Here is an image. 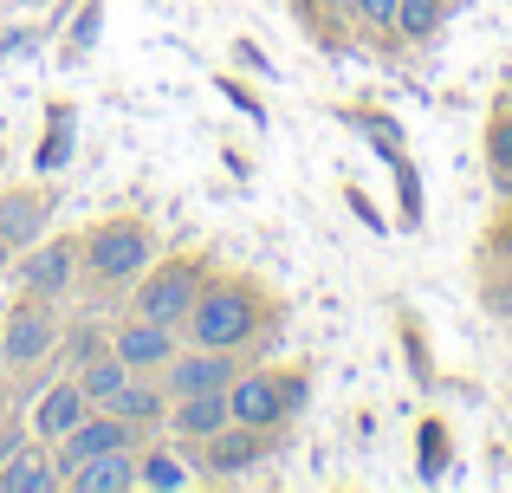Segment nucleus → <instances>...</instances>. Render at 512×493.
I'll return each instance as SVG.
<instances>
[{
    "instance_id": "13",
    "label": "nucleus",
    "mask_w": 512,
    "mask_h": 493,
    "mask_svg": "<svg viewBox=\"0 0 512 493\" xmlns=\"http://www.w3.org/2000/svg\"><path fill=\"white\" fill-rule=\"evenodd\" d=\"M227 422H234L227 390H195V396H175L169 403V429L182 435V442H208V435H221Z\"/></svg>"
},
{
    "instance_id": "21",
    "label": "nucleus",
    "mask_w": 512,
    "mask_h": 493,
    "mask_svg": "<svg viewBox=\"0 0 512 493\" xmlns=\"http://www.w3.org/2000/svg\"><path fill=\"white\" fill-rule=\"evenodd\" d=\"M350 13H357L370 33H396V0H350Z\"/></svg>"
},
{
    "instance_id": "16",
    "label": "nucleus",
    "mask_w": 512,
    "mask_h": 493,
    "mask_svg": "<svg viewBox=\"0 0 512 493\" xmlns=\"http://www.w3.org/2000/svg\"><path fill=\"white\" fill-rule=\"evenodd\" d=\"M104 409H117L124 422L150 429V422H163V416H169V390H163V377H156V383H150V377H130V383H124V390H117Z\"/></svg>"
},
{
    "instance_id": "22",
    "label": "nucleus",
    "mask_w": 512,
    "mask_h": 493,
    "mask_svg": "<svg viewBox=\"0 0 512 493\" xmlns=\"http://www.w3.org/2000/svg\"><path fill=\"white\" fill-rule=\"evenodd\" d=\"M493 169L512 176V124H493Z\"/></svg>"
},
{
    "instance_id": "23",
    "label": "nucleus",
    "mask_w": 512,
    "mask_h": 493,
    "mask_svg": "<svg viewBox=\"0 0 512 493\" xmlns=\"http://www.w3.org/2000/svg\"><path fill=\"white\" fill-rule=\"evenodd\" d=\"M91 39H98V7H85L78 26H72V46H91Z\"/></svg>"
},
{
    "instance_id": "26",
    "label": "nucleus",
    "mask_w": 512,
    "mask_h": 493,
    "mask_svg": "<svg viewBox=\"0 0 512 493\" xmlns=\"http://www.w3.org/2000/svg\"><path fill=\"white\" fill-rule=\"evenodd\" d=\"M0 409H7V390H0Z\"/></svg>"
},
{
    "instance_id": "17",
    "label": "nucleus",
    "mask_w": 512,
    "mask_h": 493,
    "mask_svg": "<svg viewBox=\"0 0 512 493\" xmlns=\"http://www.w3.org/2000/svg\"><path fill=\"white\" fill-rule=\"evenodd\" d=\"M130 377H137V370H130V364H124L117 351H98V357H85V370H78V383H85L91 409H104V403H111V396L124 390Z\"/></svg>"
},
{
    "instance_id": "2",
    "label": "nucleus",
    "mask_w": 512,
    "mask_h": 493,
    "mask_svg": "<svg viewBox=\"0 0 512 493\" xmlns=\"http://www.w3.org/2000/svg\"><path fill=\"white\" fill-rule=\"evenodd\" d=\"M156 260V241L137 215H111L78 241V266L104 286H124V279H143V266Z\"/></svg>"
},
{
    "instance_id": "3",
    "label": "nucleus",
    "mask_w": 512,
    "mask_h": 493,
    "mask_svg": "<svg viewBox=\"0 0 512 493\" xmlns=\"http://www.w3.org/2000/svg\"><path fill=\"white\" fill-rule=\"evenodd\" d=\"M305 403V377H279V370H240L227 383V409H234L240 429H279L286 416H299Z\"/></svg>"
},
{
    "instance_id": "4",
    "label": "nucleus",
    "mask_w": 512,
    "mask_h": 493,
    "mask_svg": "<svg viewBox=\"0 0 512 493\" xmlns=\"http://www.w3.org/2000/svg\"><path fill=\"white\" fill-rule=\"evenodd\" d=\"M201 286H208L201 260H163V266H143V286H137V318H156V325H175V331H182V318L195 312Z\"/></svg>"
},
{
    "instance_id": "25",
    "label": "nucleus",
    "mask_w": 512,
    "mask_h": 493,
    "mask_svg": "<svg viewBox=\"0 0 512 493\" xmlns=\"http://www.w3.org/2000/svg\"><path fill=\"white\" fill-rule=\"evenodd\" d=\"M325 7H338V0H325ZM344 7H350V0H344Z\"/></svg>"
},
{
    "instance_id": "18",
    "label": "nucleus",
    "mask_w": 512,
    "mask_h": 493,
    "mask_svg": "<svg viewBox=\"0 0 512 493\" xmlns=\"http://www.w3.org/2000/svg\"><path fill=\"white\" fill-rule=\"evenodd\" d=\"M441 20H448V0H396V39H409V46L435 39Z\"/></svg>"
},
{
    "instance_id": "6",
    "label": "nucleus",
    "mask_w": 512,
    "mask_h": 493,
    "mask_svg": "<svg viewBox=\"0 0 512 493\" xmlns=\"http://www.w3.org/2000/svg\"><path fill=\"white\" fill-rule=\"evenodd\" d=\"M52 344H59V325H52L46 299H33V305H20V312H7V325H0V364L33 370L39 357H52Z\"/></svg>"
},
{
    "instance_id": "10",
    "label": "nucleus",
    "mask_w": 512,
    "mask_h": 493,
    "mask_svg": "<svg viewBox=\"0 0 512 493\" xmlns=\"http://www.w3.org/2000/svg\"><path fill=\"white\" fill-rule=\"evenodd\" d=\"M111 351L124 357L137 377H156V370H163L169 357L182 351V344H175V325H156V318H130V325H117Z\"/></svg>"
},
{
    "instance_id": "1",
    "label": "nucleus",
    "mask_w": 512,
    "mask_h": 493,
    "mask_svg": "<svg viewBox=\"0 0 512 493\" xmlns=\"http://www.w3.org/2000/svg\"><path fill=\"white\" fill-rule=\"evenodd\" d=\"M260 325H266V299L247 279H214V286H201L195 312L182 318L188 344H208V351H240V344L260 338Z\"/></svg>"
},
{
    "instance_id": "9",
    "label": "nucleus",
    "mask_w": 512,
    "mask_h": 493,
    "mask_svg": "<svg viewBox=\"0 0 512 493\" xmlns=\"http://www.w3.org/2000/svg\"><path fill=\"white\" fill-rule=\"evenodd\" d=\"M85 416H91L85 383H78V377H59V383H46V390H39V409L26 416V429H33L39 442H59V435H72Z\"/></svg>"
},
{
    "instance_id": "7",
    "label": "nucleus",
    "mask_w": 512,
    "mask_h": 493,
    "mask_svg": "<svg viewBox=\"0 0 512 493\" xmlns=\"http://www.w3.org/2000/svg\"><path fill=\"white\" fill-rule=\"evenodd\" d=\"M156 377H163V390L175 403V396H195V390H227V383L240 377V364H234V351H208V344H195V351H175Z\"/></svg>"
},
{
    "instance_id": "19",
    "label": "nucleus",
    "mask_w": 512,
    "mask_h": 493,
    "mask_svg": "<svg viewBox=\"0 0 512 493\" xmlns=\"http://www.w3.org/2000/svg\"><path fill=\"white\" fill-rule=\"evenodd\" d=\"M137 487H156V493H175L188 487V468L169 455V448H150V455H137Z\"/></svg>"
},
{
    "instance_id": "15",
    "label": "nucleus",
    "mask_w": 512,
    "mask_h": 493,
    "mask_svg": "<svg viewBox=\"0 0 512 493\" xmlns=\"http://www.w3.org/2000/svg\"><path fill=\"white\" fill-rule=\"evenodd\" d=\"M65 487L59 461H52V442L46 448H20V455L0 461V493H52Z\"/></svg>"
},
{
    "instance_id": "11",
    "label": "nucleus",
    "mask_w": 512,
    "mask_h": 493,
    "mask_svg": "<svg viewBox=\"0 0 512 493\" xmlns=\"http://www.w3.org/2000/svg\"><path fill=\"white\" fill-rule=\"evenodd\" d=\"M253 461H266V435L260 429L227 422L221 435H208V442H201V468H208L214 481H240V474H253Z\"/></svg>"
},
{
    "instance_id": "20",
    "label": "nucleus",
    "mask_w": 512,
    "mask_h": 493,
    "mask_svg": "<svg viewBox=\"0 0 512 493\" xmlns=\"http://www.w3.org/2000/svg\"><path fill=\"white\" fill-rule=\"evenodd\" d=\"M65 156H72V117H52L46 143H39V169H59Z\"/></svg>"
},
{
    "instance_id": "5",
    "label": "nucleus",
    "mask_w": 512,
    "mask_h": 493,
    "mask_svg": "<svg viewBox=\"0 0 512 493\" xmlns=\"http://www.w3.org/2000/svg\"><path fill=\"white\" fill-rule=\"evenodd\" d=\"M137 422H124L117 409H91L85 422H78L72 435H59L52 442V461H59V474H72L78 461H91V455H111V448H137Z\"/></svg>"
},
{
    "instance_id": "27",
    "label": "nucleus",
    "mask_w": 512,
    "mask_h": 493,
    "mask_svg": "<svg viewBox=\"0 0 512 493\" xmlns=\"http://www.w3.org/2000/svg\"><path fill=\"white\" fill-rule=\"evenodd\" d=\"M0 163H7V150H0Z\"/></svg>"
},
{
    "instance_id": "8",
    "label": "nucleus",
    "mask_w": 512,
    "mask_h": 493,
    "mask_svg": "<svg viewBox=\"0 0 512 493\" xmlns=\"http://www.w3.org/2000/svg\"><path fill=\"white\" fill-rule=\"evenodd\" d=\"M72 273H78V241H46L39 234L33 247L20 253V286H26V299H59L65 286H72Z\"/></svg>"
},
{
    "instance_id": "14",
    "label": "nucleus",
    "mask_w": 512,
    "mask_h": 493,
    "mask_svg": "<svg viewBox=\"0 0 512 493\" xmlns=\"http://www.w3.org/2000/svg\"><path fill=\"white\" fill-rule=\"evenodd\" d=\"M72 493H130L137 487V448H111V455H91L65 474Z\"/></svg>"
},
{
    "instance_id": "24",
    "label": "nucleus",
    "mask_w": 512,
    "mask_h": 493,
    "mask_svg": "<svg viewBox=\"0 0 512 493\" xmlns=\"http://www.w3.org/2000/svg\"><path fill=\"white\" fill-rule=\"evenodd\" d=\"M7 253H13V247H7V241H0V273H7Z\"/></svg>"
},
{
    "instance_id": "12",
    "label": "nucleus",
    "mask_w": 512,
    "mask_h": 493,
    "mask_svg": "<svg viewBox=\"0 0 512 493\" xmlns=\"http://www.w3.org/2000/svg\"><path fill=\"white\" fill-rule=\"evenodd\" d=\"M46 221H52V195L46 189H7L0 195V241H7L13 253H26L46 234Z\"/></svg>"
}]
</instances>
